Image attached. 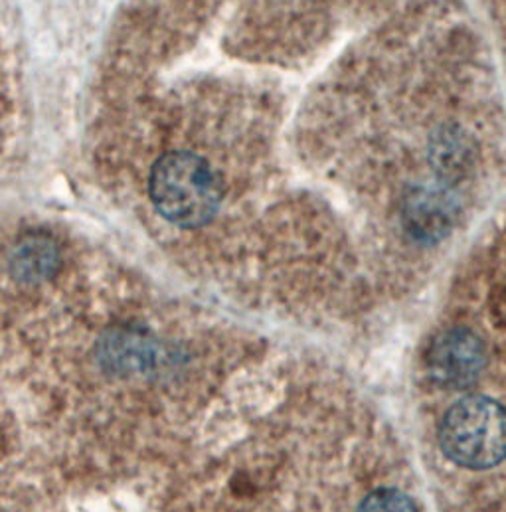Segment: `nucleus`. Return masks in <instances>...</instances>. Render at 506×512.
Masks as SVG:
<instances>
[{
    "label": "nucleus",
    "mask_w": 506,
    "mask_h": 512,
    "mask_svg": "<svg viewBox=\"0 0 506 512\" xmlns=\"http://www.w3.org/2000/svg\"><path fill=\"white\" fill-rule=\"evenodd\" d=\"M425 364L437 384L465 388L481 376L487 364V348L473 331L455 327L431 342Z\"/></svg>",
    "instance_id": "7ed1b4c3"
},
{
    "label": "nucleus",
    "mask_w": 506,
    "mask_h": 512,
    "mask_svg": "<svg viewBox=\"0 0 506 512\" xmlns=\"http://www.w3.org/2000/svg\"><path fill=\"white\" fill-rule=\"evenodd\" d=\"M358 512H420L416 503L396 489H378L370 493L358 507Z\"/></svg>",
    "instance_id": "20e7f679"
},
{
    "label": "nucleus",
    "mask_w": 506,
    "mask_h": 512,
    "mask_svg": "<svg viewBox=\"0 0 506 512\" xmlns=\"http://www.w3.org/2000/svg\"><path fill=\"white\" fill-rule=\"evenodd\" d=\"M149 194L157 212L180 228L206 224L220 206L216 174L188 151H174L153 165Z\"/></svg>",
    "instance_id": "f257e3e1"
},
{
    "label": "nucleus",
    "mask_w": 506,
    "mask_h": 512,
    "mask_svg": "<svg viewBox=\"0 0 506 512\" xmlns=\"http://www.w3.org/2000/svg\"><path fill=\"white\" fill-rule=\"evenodd\" d=\"M52 263H54L52 250H46L40 244H34L32 250H26L18 257V265H20L22 273L34 275V277L44 275L52 267Z\"/></svg>",
    "instance_id": "39448f33"
},
{
    "label": "nucleus",
    "mask_w": 506,
    "mask_h": 512,
    "mask_svg": "<svg viewBox=\"0 0 506 512\" xmlns=\"http://www.w3.org/2000/svg\"><path fill=\"white\" fill-rule=\"evenodd\" d=\"M443 453L467 469H489L505 457V410L487 396L453 404L439 427Z\"/></svg>",
    "instance_id": "f03ea898"
}]
</instances>
